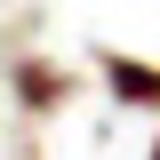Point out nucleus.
Segmentation results:
<instances>
[{"instance_id":"f257e3e1","label":"nucleus","mask_w":160,"mask_h":160,"mask_svg":"<svg viewBox=\"0 0 160 160\" xmlns=\"http://www.w3.org/2000/svg\"><path fill=\"white\" fill-rule=\"evenodd\" d=\"M104 88H112L120 104H160V64H136V56H112V48H104Z\"/></svg>"},{"instance_id":"7ed1b4c3","label":"nucleus","mask_w":160,"mask_h":160,"mask_svg":"<svg viewBox=\"0 0 160 160\" xmlns=\"http://www.w3.org/2000/svg\"><path fill=\"white\" fill-rule=\"evenodd\" d=\"M152 160H160V136H152Z\"/></svg>"},{"instance_id":"f03ea898","label":"nucleus","mask_w":160,"mask_h":160,"mask_svg":"<svg viewBox=\"0 0 160 160\" xmlns=\"http://www.w3.org/2000/svg\"><path fill=\"white\" fill-rule=\"evenodd\" d=\"M64 88H72V80H64L48 56H24V64H16V104H24V112H56Z\"/></svg>"}]
</instances>
